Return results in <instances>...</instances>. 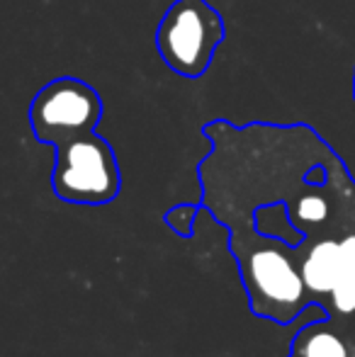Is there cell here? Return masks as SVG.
Returning <instances> with one entry per match:
<instances>
[{"instance_id": "4", "label": "cell", "mask_w": 355, "mask_h": 357, "mask_svg": "<svg viewBox=\"0 0 355 357\" xmlns=\"http://www.w3.org/2000/svg\"><path fill=\"white\" fill-rule=\"evenodd\" d=\"M103 119V98L81 78L63 75L47 83L29 105V129L39 144L56 149L95 132Z\"/></svg>"}, {"instance_id": "1", "label": "cell", "mask_w": 355, "mask_h": 357, "mask_svg": "<svg viewBox=\"0 0 355 357\" xmlns=\"http://www.w3.org/2000/svg\"><path fill=\"white\" fill-rule=\"evenodd\" d=\"M239 258L243 287L253 314L289 324L299 311L314 304L299 273L304 245H287L282 238L261 234H239L229 245Z\"/></svg>"}, {"instance_id": "9", "label": "cell", "mask_w": 355, "mask_h": 357, "mask_svg": "<svg viewBox=\"0 0 355 357\" xmlns=\"http://www.w3.org/2000/svg\"><path fill=\"white\" fill-rule=\"evenodd\" d=\"M353 102H355V68H353Z\"/></svg>"}, {"instance_id": "7", "label": "cell", "mask_w": 355, "mask_h": 357, "mask_svg": "<svg viewBox=\"0 0 355 357\" xmlns=\"http://www.w3.org/2000/svg\"><path fill=\"white\" fill-rule=\"evenodd\" d=\"M331 314L343 319L355 314V231H348L338 241V275L331 291Z\"/></svg>"}, {"instance_id": "5", "label": "cell", "mask_w": 355, "mask_h": 357, "mask_svg": "<svg viewBox=\"0 0 355 357\" xmlns=\"http://www.w3.org/2000/svg\"><path fill=\"white\" fill-rule=\"evenodd\" d=\"M338 241H341V236H322L317 241H302L304 255L299 263V273H302L304 287L312 294V299L331 296L338 275Z\"/></svg>"}, {"instance_id": "2", "label": "cell", "mask_w": 355, "mask_h": 357, "mask_svg": "<svg viewBox=\"0 0 355 357\" xmlns=\"http://www.w3.org/2000/svg\"><path fill=\"white\" fill-rule=\"evenodd\" d=\"M224 20L204 0H176L156 29L163 63L183 78H199L224 42Z\"/></svg>"}, {"instance_id": "8", "label": "cell", "mask_w": 355, "mask_h": 357, "mask_svg": "<svg viewBox=\"0 0 355 357\" xmlns=\"http://www.w3.org/2000/svg\"><path fill=\"white\" fill-rule=\"evenodd\" d=\"M197 212H199L197 204H178V207L168 209L163 219H166V224L171 226L178 236L188 238V236H192V224H195Z\"/></svg>"}, {"instance_id": "10", "label": "cell", "mask_w": 355, "mask_h": 357, "mask_svg": "<svg viewBox=\"0 0 355 357\" xmlns=\"http://www.w3.org/2000/svg\"><path fill=\"white\" fill-rule=\"evenodd\" d=\"M289 357H294V355H289Z\"/></svg>"}, {"instance_id": "3", "label": "cell", "mask_w": 355, "mask_h": 357, "mask_svg": "<svg viewBox=\"0 0 355 357\" xmlns=\"http://www.w3.org/2000/svg\"><path fill=\"white\" fill-rule=\"evenodd\" d=\"M54 155L52 190L71 204H107L122 190V175L112 146L98 132L59 144Z\"/></svg>"}, {"instance_id": "6", "label": "cell", "mask_w": 355, "mask_h": 357, "mask_svg": "<svg viewBox=\"0 0 355 357\" xmlns=\"http://www.w3.org/2000/svg\"><path fill=\"white\" fill-rule=\"evenodd\" d=\"M294 357H353L348 340L331 326L328 319L307 324L292 340Z\"/></svg>"}]
</instances>
